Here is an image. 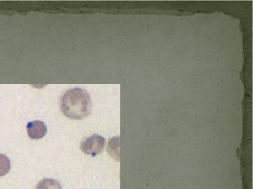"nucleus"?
<instances>
[{
	"label": "nucleus",
	"mask_w": 253,
	"mask_h": 189,
	"mask_svg": "<svg viewBox=\"0 0 253 189\" xmlns=\"http://www.w3.org/2000/svg\"><path fill=\"white\" fill-rule=\"evenodd\" d=\"M60 107L63 114L69 119H85L91 112L90 95L84 89L75 88L63 94L60 101Z\"/></svg>",
	"instance_id": "nucleus-1"
},
{
	"label": "nucleus",
	"mask_w": 253,
	"mask_h": 189,
	"mask_svg": "<svg viewBox=\"0 0 253 189\" xmlns=\"http://www.w3.org/2000/svg\"><path fill=\"white\" fill-rule=\"evenodd\" d=\"M106 140L102 136L94 135L86 137L82 142V152L91 157H96L104 150Z\"/></svg>",
	"instance_id": "nucleus-2"
},
{
	"label": "nucleus",
	"mask_w": 253,
	"mask_h": 189,
	"mask_svg": "<svg viewBox=\"0 0 253 189\" xmlns=\"http://www.w3.org/2000/svg\"><path fill=\"white\" fill-rule=\"evenodd\" d=\"M26 129L28 135L32 140H40L44 137L47 132L46 124L41 121H34L28 123Z\"/></svg>",
	"instance_id": "nucleus-3"
},
{
	"label": "nucleus",
	"mask_w": 253,
	"mask_h": 189,
	"mask_svg": "<svg viewBox=\"0 0 253 189\" xmlns=\"http://www.w3.org/2000/svg\"><path fill=\"white\" fill-rule=\"evenodd\" d=\"M36 189H63L58 181L52 179H44L37 185Z\"/></svg>",
	"instance_id": "nucleus-4"
},
{
	"label": "nucleus",
	"mask_w": 253,
	"mask_h": 189,
	"mask_svg": "<svg viewBox=\"0 0 253 189\" xmlns=\"http://www.w3.org/2000/svg\"><path fill=\"white\" fill-rule=\"evenodd\" d=\"M11 168V162L9 158L0 154V177L6 175Z\"/></svg>",
	"instance_id": "nucleus-5"
}]
</instances>
